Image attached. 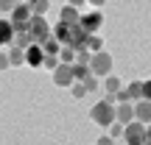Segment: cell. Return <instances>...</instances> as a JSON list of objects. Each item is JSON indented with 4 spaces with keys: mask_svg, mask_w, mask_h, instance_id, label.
I'll return each mask as SVG.
<instances>
[{
    "mask_svg": "<svg viewBox=\"0 0 151 145\" xmlns=\"http://www.w3.org/2000/svg\"><path fill=\"white\" fill-rule=\"evenodd\" d=\"M115 106H118V103L106 101V98H104V101H98L95 106L90 109V120H92L95 126H104V129H109V126L115 123Z\"/></svg>",
    "mask_w": 151,
    "mask_h": 145,
    "instance_id": "obj_1",
    "label": "cell"
},
{
    "mask_svg": "<svg viewBox=\"0 0 151 145\" xmlns=\"http://www.w3.org/2000/svg\"><path fill=\"white\" fill-rule=\"evenodd\" d=\"M123 140H126V145H146V142H148V126L140 123V120L134 117L132 123H126Z\"/></svg>",
    "mask_w": 151,
    "mask_h": 145,
    "instance_id": "obj_2",
    "label": "cell"
},
{
    "mask_svg": "<svg viewBox=\"0 0 151 145\" xmlns=\"http://www.w3.org/2000/svg\"><path fill=\"white\" fill-rule=\"evenodd\" d=\"M112 56L106 53V50H98V53H92V61H90V73L98 75V78H106V75H112Z\"/></svg>",
    "mask_w": 151,
    "mask_h": 145,
    "instance_id": "obj_3",
    "label": "cell"
},
{
    "mask_svg": "<svg viewBox=\"0 0 151 145\" xmlns=\"http://www.w3.org/2000/svg\"><path fill=\"white\" fill-rule=\"evenodd\" d=\"M28 31L34 34V39H37L39 45L48 42V39L53 36V28L48 25V17H45V14H34V17H31V25H28Z\"/></svg>",
    "mask_w": 151,
    "mask_h": 145,
    "instance_id": "obj_4",
    "label": "cell"
},
{
    "mask_svg": "<svg viewBox=\"0 0 151 145\" xmlns=\"http://www.w3.org/2000/svg\"><path fill=\"white\" fill-rule=\"evenodd\" d=\"M31 17H34V9L28 3H20L14 11L9 14V20L14 22V28L17 31H28V25H31Z\"/></svg>",
    "mask_w": 151,
    "mask_h": 145,
    "instance_id": "obj_5",
    "label": "cell"
},
{
    "mask_svg": "<svg viewBox=\"0 0 151 145\" xmlns=\"http://www.w3.org/2000/svg\"><path fill=\"white\" fill-rule=\"evenodd\" d=\"M78 25L84 28L87 34H98V28L104 25V14H101V9H92L90 14H81Z\"/></svg>",
    "mask_w": 151,
    "mask_h": 145,
    "instance_id": "obj_6",
    "label": "cell"
},
{
    "mask_svg": "<svg viewBox=\"0 0 151 145\" xmlns=\"http://www.w3.org/2000/svg\"><path fill=\"white\" fill-rule=\"evenodd\" d=\"M53 84H56V86H67V89H70V86L76 84L73 67H70V64H59V67L53 70Z\"/></svg>",
    "mask_w": 151,
    "mask_h": 145,
    "instance_id": "obj_7",
    "label": "cell"
},
{
    "mask_svg": "<svg viewBox=\"0 0 151 145\" xmlns=\"http://www.w3.org/2000/svg\"><path fill=\"white\" fill-rule=\"evenodd\" d=\"M42 61H45V48L39 42H34L31 48H25V64L28 67H42Z\"/></svg>",
    "mask_w": 151,
    "mask_h": 145,
    "instance_id": "obj_8",
    "label": "cell"
},
{
    "mask_svg": "<svg viewBox=\"0 0 151 145\" xmlns=\"http://www.w3.org/2000/svg\"><path fill=\"white\" fill-rule=\"evenodd\" d=\"M14 36H17L14 22L0 17V48H6V45H14Z\"/></svg>",
    "mask_w": 151,
    "mask_h": 145,
    "instance_id": "obj_9",
    "label": "cell"
},
{
    "mask_svg": "<svg viewBox=\"0 0 151 145\" xmlns=\"http://www.w3.org/2000/svg\"><path fill=\"white\" fill-rule=\"evenodd\" d=\"M115 120H118V123H132V120H134V103L132 101H123V103H118V106H115Z\"/></svg>",
    "mask_w": 151,
    "mask_h": 145,
    "instance_id": "obj_10",
    "label": "cell"
},
{
    "mask_svg": "<svg viewBox=\"0 0 151 145\" xmlns=\"http://www.w3.org/2000/svg\"><path fill=\"white\" fill-rule=\"evenodd\" d=\"M78 20H81L78 6H70V3H65V6H62V11H59V22H65V25H76Z\"/></svg>",
    "mask_w": 151,
    "mask_h": 145,
    "instance_id": "obj_11",
    "label": "cell"
},
{
    "mask_svg": "<svg viewBox=\"0 0 151 145\" xmlns=\"http://www.w3.org/2000/svg\"><path fill=\"white\" fill-rule=\"evenodd\" d=\"M134 117L140 120V123H151V101H146V98H140V101L134 103Z\"/></svg>",
    "mask_w": 151,
    "mask_h": 145,
    "instance_id": "obj_12",
    "label": "cell"
},
{
    "mask_svg": "<svg viewBox=\"0 0 151 145\" xmlns=\"http://www.w3.org/2000/svg\"><path fill=\"white\" fill-rule=\"evenodd\" d=\"M34 42H37V39H34L31 31H17V36H14V45H17V48H31Z\"/></svg>",
    "mask_w": 151,
    "mask_h": 145,
    "instance_id": "obj_13",
    "label": "cell"
},
{
    "mask_svg": "<svg viewBox=\"0 0 151 145\" xmlns=\"http://www.w3.org/2000/svg\"><path fill=\"white\" fill-rule=\"evenodd\" d=\"M104 89H106L109 95H115V92L123 89V81H120L118 75H106V81H104Z\"/></svg>",
    "mask_w": 151,
    "mask_h": 145,
    "instance_id": "obj_14",
    "label": "cell"
},
{
    "mask_svg": "<svg viewBox=\"0 0 151 145\" xmlns=\"http://www.w3.org/2000/svg\"><path fill=\"white\" fill-rule=\"evenodd\" d=\"M42 48H45V53H48V56H59L65 45H62V42H59V39H56V36H50L48 42H42Z\"/></svg>",
    "mask_w": 151,
    "mask_h": 145,
    "instance_id": "obj_15",
    "label": "cell"
},
{
    "mask_svg": "<svg viewBox=\"0 0 151 145\" xmlns=\"http://www.w3.org/2000/svg\"><path fill=\"white\" fill-rule=\"evenodd\" d=\"M53 36L59 39L62 45H67V42H70V25H65V22H59V25L53 28Z\"/></svg>",
    "mask_w": 151,
    "mask_h": 145,
    "instance_id": "obj_16",
    "label": "cell"
},
{
    "mask_svg": "<svg viewBox=\"0 0 151 145\" xmlns=\"http://www.w3.org/2000/svg\"><path fill=\"white\" fill-rule=\"evenodd\" d=\"M9 59H11V64H25V48H17V45H11Z\"/></svg>",
    "mask_w": 151,
    "mask_h": 145,
    "instance_id": "obj_17",
    "label": "cell"
},
{
    "mask_svg": "<svg viewBox=\"0 0 151 145\" xmlns=\"http://www.w3.org/2000/svg\"><path fill=\"white\" fill-rule=\"evenodd\" d=\"M87 50H90V53H98V50H104V39L98 36V34H90V36H87Z\"/></svg>",
    "mask_w": 151,
    "mask_h": 145,
    "instance_id": "obj_18",
    "label": "cell"
},
{
    "mask_svg": "<svg viewBox=\"0 0 151 145\" xmlns=\"http://www.w3.org/2000/svg\"><path fill=\"white\" fill-rule=\"evenodd\" d=\"M126 92H129L132 101H140V98H143V81H132V84L126 86Z\"/></svg>",
    "mask_w": 151,
    "mask_h": 145,
    "instance_id": "obj_19",
    "label": "cell"
},
{
    "mask_svg": "<svg viewBox=\"0 0 151 145\" xmlns=\"http://www.w3.org/2000/svg\"><path fill=\"white\" fill-rule=\"evenodd\" d=\"M73 75H76V81H84L87 75H90V64H78V61H73Z\"/></svg>",
    "mask_w": 151,
    "mask_h": 145,
    "instance_id": "obj_20",
    "label": "cell"
},
{
    "mask_svg": "<svg viewBox=\"0 0 151 145\" xmlns=\"http://www.w3.org/2000/svg\"><path fill=\"white\" fill-rule=\"evenodd\" d=\"M59 59H62V64H73V61H76V48L65 45V48H62V53H59Z\"/></svg>",
    "mask_w": 151,
    "mask_h": 145,
    "instance_id": "obj_21",
    "label": "cell"
},
{
    "mask_svg": "<svg viewBox=\"0 0 151 145\" xmlns=\"http://www.w3.org/2000/svg\"><path fill=\"white\" fill-rule=\"evenodd\" d=\"M28 6L34 9V14H48V9H50V0H31Z\"/></svg>",
    "mask_w": 151,
    "mask_h": 145,
    "instance_id": "obj_22",
    "label": "cell"
},
{
    "mask_svg": "<svg viewBox=\"0 0 151 145\" xmlns=\"http://www.w3.org/2000/svg\"><path fill=\"white\" fill-rule=\"evenodd\" d=\"M70 95L76 98V101H81V98H84V95H87V86H84V84H81V81H76V84L70 86Z\"/></svg>",
    "mask_w": 151,
    "mask_h": 145,
    "instance_id": "obj_23",
    "label": "cell"
},
{
    "mask_svg": "<svg viewBox=\"0 0 151 145\" xmlns=\"http://www.w3.org/2000/svg\"><path fill=\"white\" fill-rule=\"evenodd\" d=\"M20 3H22V0H0V11H3V14H11Z\"/></svg>",
    "mask_w": 151,
    "mask_h": 145,
    "instance_id": "obj_24",
    "label": "cell"
},
{
    "mask_svg": "<svg viewBox=\"0 0 151 145\" xmlns=\"http://www.w3.org/2000/svg\"><path fill=\"white\" fill-rule=\"evenodd\" d=\"M59 64H62V59H59V56H48V53H45V61H42V67H45V70H56Z\"/></svg>",
    "mask_w": 151,
    "mask_h": 145,
    "instance_id": "obj_25",
    "label": "cell"
},
{
    "mask_svg": "<svg viewBox=\"0 0 151 145\" xmlns=\"http://www.w3.org/2000/svg\"><path fill=\"white\" fill-rule=\"evenodd\" d=\"M76 61H78V64H90V61H92V53H90L87 48L76 50Z\"/></svg>",
    "mask_w": 151,
    "mask_h": 145,
    "instance_id": "obj_26",
    "label": "cell"
},
{
    "mask_svg": "<svg viewBox=\"0 0 151 145\" xmlns=\"http://www.w3.org/2000/svg\"><path fill=\"white\" fill-rule=\"evenodd\" d=\"M81 84H84V86H87V92H92V89H98V86H101V84H98V75H92V73H90V75H87V78H84V81H81Z\"/></svg>",
    "mask_w": 151,
    "mask_h": 145,
    "instance_id": "obj_27",
    "label": "cell"
},
{
    "mask_svg": "<svg viewBox=\"0 0 151 145\" xmlns=\"http://www.w3.org/2000/svg\"><path fill=\"white\" fill-rule=\"evenodd\" d=\"M123 131H126V126H123V123H118V120L109 126V137H123Z\"/></svg>",
    "mask_w": 151,
    "mask_h": 145,
    "instance_id": "obj_28",
    "label": "cell"
},
{
    "mask_svg": "<svg viewBox=\"0 0 151 145\" xmlns=\"http://www.w3.org/2000/svg\"><path fill=\"white\" fill-rule=\"evenodd\" d=\"M11 67V59H9V53H3L0 50V70H9Z\"/></svg>",
    "mask_w": 151,
    "mask_h": 145,
    "instance_id": "obj_29",
    "label": "cell"
},
{
    "mask_svg": "<svg viewBox=\"0 0 151 145\" xmlns=\"http://www.w3.org/2000/svg\"><path fill=\"white\" fill-rule=\"evenodd\" d=\"M143 98H146V101H151V78L143 81Z\"/></svg>",
    "mask_w": 151,
    "mask_h": 145,
    "instance_id": "obj_30",
    "label": "cell"
},
{
    "mask_svg": "<svg viewBox=\"0 0 151 145\" xmlns=\"http://www.w3.org/2000/svg\"><path fill=\"white\" fill-rule=\"evenodd\" d=\"M95 145H115V137L104 134V137H98V142H95Z\"/></svg>",
    "mask_w": 151,
    "mask_h": 145,
    "instance_id": "obj_31",
    "label": "cell"
},
{
    "mask_svg": "<svg viewBox=\"0 0 151 145\" xmlns=\"http://www.w3.org/2000/svg\"><path fill=\"white\" fill-rule=\"evenodd\" d=\"M87 3H92V9H101V6L106 3V0H87Z\"/></svg>",
    "mask_w": 151,
    "mask_h": 145,
    "instance_id": "obj_32",
    "label": "cell"
},
{
    "mask_svg": "<svg viewBox=\"0 0 151 145\" xmlns=\"http://www.w3.org/2000/svg\"><path fill=\"white\" fill-rule=\"evenodd\" d=\"M70 6H81V3H87V0H67Z\"/></svg>",
    "mask_w": 151,
    "mask_h": 145,
    "instance_id": "obj_33",
    "label": "cell"
},
{
    "mask_svg": "<svg viewBox=\"0 0 151 145\" xmlns=\"http://www.w3.org/2000/svg\"><path fill=\"white\" fill-rule=\"evenodd\" d=\"M148 140H151V123H148Z\"/></svg>",
    "mask_w": 151,
    "mask_h": 145,
    "instance_id": "obj_34",
    "label": "cell"
}]
</instances>
